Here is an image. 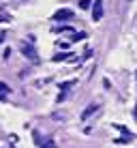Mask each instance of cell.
I'll list each match as a JSON object with an SVG mask.
<instances>
[{"instance_id":"5b68a950","label":"cell","mask_w":137,"mask_h":148,"mask_svg":"<svg viewBox=\"0 0 137 148\" xmlns=\"http://www.w3.org/2000/svg\"><path fill=\"white\" fill-rule=\"evenodd\" d=\"M7 95H9V88H7V84L4 82H0V99H7Z\"/></svg>"},{"instance_id":"30bf717a","label":"cell","mask_w":137,"mask_h":148,"mask_svg":"<svg viewBox=\"0 0 137 148\" xmlns=\"http://www.w3.org/2000/svg\"><path fill=\"white\" fill-rule=\"evenodd\" d=\"M0 41H4V32H0Z\"/></svg>"},{"instance_id":"8fae6325","label":"cell","mask_w":137,"mask_h":148,"mask_svg":"<svg viewBox=\"0 0 137 148\" xmlns=\"http://www.w3.org/2000/svg\"><path fill=\"white\" fill-rule=\"evenodd\" d=\"M135 120H137V105H135Z\"/></svg>"},{"instance_id":"7a4b0ae2","label":"cell","mask_w":137,"mask_h":148,"mask_svg":"<svg viewBox=\"0 0 137 148\" xmlns=\"http://www.w3.org/2000/svg\"><path fill=\"white\" fill-rule=\"evenodd\" d=\"M101 17H103V0H94L92 2V19L99 22Z\"/></svg>"},{"instance_id":"8992f818","label":"cell","mask_w":137,"mask_h":148,"mask_svg":"<svg viewBox=\"0 0 137 148\" xmlns=\"http://www.w3.org/2000/svg\"><path fill=\"white\" fill-rule=\"evenodd\" d=\"M41 148H58V146H56L54 140H43L41 142Z\"/></svg>"},{"instance_id":"ba28073f","label":"cell","mask_w":137,"mask_h":148,"mask_svg":"<svg viewBox=\"0 0 137 148\" xmlns=\"http://www.w3.org/2000/svg\"><path fill=\"white\" fill-rule=\"evenodd\" d=\"M84 37H86V32H77V34L71 37V41H79V39H84Z\"/></svg>"},{"instance_id":"52a82bcc","label":"cell","mask_w":137,"mask_h":148,"mask_svg":"<svg viewBox=\"0 0 137 148\" xmlns=\"http://www.w3.org/2000/svg\"><path fill=\"white\" fill-rule=\"evenodd\" d=\"M67 58H73V56H71V54H56V56H54L56 62H60V60H67Z\"/></svg>"},{"instance_id":"277c9868","label":"cell","mask_w":137,"mask_h":148,"mask_svg":"<svg viewBox=\"0 0 137 148\" xmlns=\"http://www.w3.org/2000/svg\"><path fill=\"white\" fill-rule=\"evenodd\" d=\"M96 110H99V105H96V103H94V105H90V108H86V110H84V114H82V118H84V120H86V118H90V116H92Z\"/></svg>"},{"instance_id":"6da1fadb","label":"cell","mask_w":137,"mask_h":148,"mask_svg":"<svg viewBox=\"0 0 137 148\" xmlns=\"http://www.w3.org/2000/svg\"><path fill=\"white\" fill-rule=\"evenodd\" d=\"M54 19L56 22H69V19H73V11L71 9H58L54 13Z\"/></svg>"},{"instance_id":"3957f363","label":"cell","mask_w":137,"mask_h":148,"mask_svg":"<svg viewBox=\"0 0 137 148\" xmlns=\"http://www.w3.org/2000/svg\"><path fill=\"white\" fill-rule=\"evenodd\" d=\"M22 54L26 56V58H30V60H34L37 62L39 60V56H37V52H34V47L30 43H22Z\"/></svg>"},{"instance_id":"9c48e42d","label":"cell","mask_w":137,"mask_h":148,"mask_svg":"<svg viewBox=\"0 0 137 148\" xmlns=\"http://www.w3.org/2000/svg\"><path fill=\"white\" fill-rule=\"evenodd\" d=\"M79 7H82V9H88V7H90V0H82V2H79Z\"/></svg>"}]
</instances>
